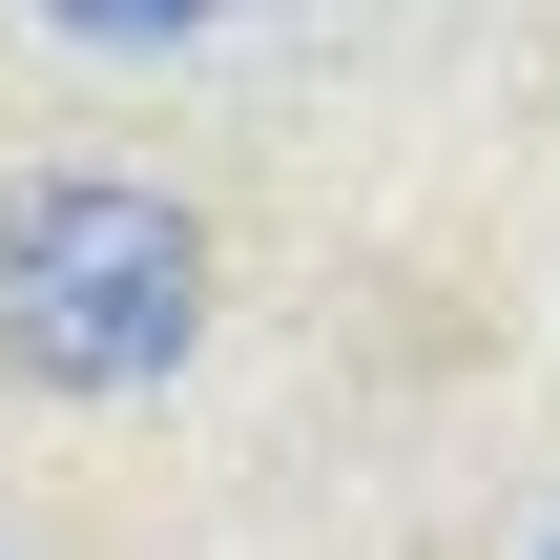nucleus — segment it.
<instances>
[{
	"instance_id": "2",
	"label": "nucleus",
	"mask_w": 560,
	"mask_h": 560,
	"mask_svg": "<svg viewBox=\"0 0 560 560\" xmlns=\"http://www.w3.org/2000/svg\"><path fill=\"white\" fill-rule=\"evenodd\" d=\"M62 21H83V42H187L208 0H62Z\"/></svg>"
},
{
	"instance_id": "1",
	"label": "nucleus",
	"mask_w": 560,
	"mask_h": 560,
	"mask_svg": "<svg viewBox=\"0 0 560 560\" xmlns=\"http://www.w3.org/2000/svg\"><path fill=\"white\" fill-rule=\"evenodd\" d=\"M187 332H208L187 208H145V187H21L0 208V353L42 395H145Z\"/></svg>"
}]
</instances>
